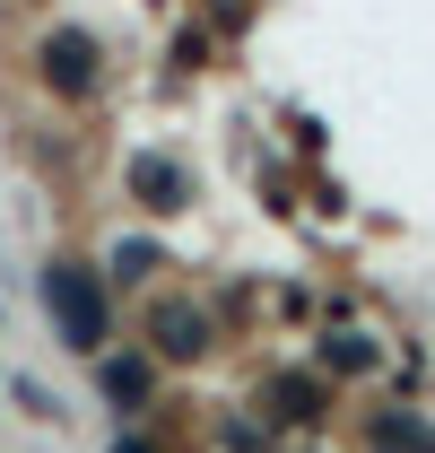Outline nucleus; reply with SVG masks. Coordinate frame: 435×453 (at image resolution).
<instances>
[{
  "label": "nucleus",
  "mask_w": 435,
  "mask_h": 453,
  "mask_svg": "<svg viewBox=\"0 0 435 453\" xmlns=\"http://www.w3.org/2000/svg\"><path fill=\"white\" fill-rule=\"evenodd\" d=\"M44 305H53V323L70 349H96L113 323V305H105V280L88 271V262H44Z\"/></svg>",
  "instance_id": "1"
},
{
  "label": "nucleus",
  "mask_w": 435,
  "mask_h": 453,
  "mask_svg": "<svg viewBox=\"0 0 435 453\" xmlns=\"http://www.w3.org/2000/svg\"><path fill=\"white\" fill-rule=\"evenodd\" d=\"M44 79H53L61 96H88V88H96V44H88L79 27H53V44H44Z\"/></svg>",
  "instance_id": "2"
},
{
  "label": "nucleus",
  "mask_w": 435,
  "mask_h": 453,
  "mask_svg": "<svg viewBox=\"0 0 435 453\" xmlns=\"http://www.w3.org/2000/svg\"><path fill=\"white\" fill-rule=\"evenodd\" d=\"M131 192H140V210H183V201H192V192H183V174L165 166V157H140V166H131Z\"/></svg>",
  "instance_id": "3"
},
{
  "label": "nucleus",
  "mask_w": 435,
  "mask_h": 453,
  "mask_svg": "<svg viewBox=\"0 0 435 453\" xmlns=\"http://www.w3.org/2000/svg\"><path fill=\"white\" fill-rule=\"evenodd\" d=\"M157 349L165 357H201V349H210V323H201L192 305H157Z\"/></svg>",
  "instance_id": "4"
},
{
  "label": "nucleus",
  "mask_w": 435,
  "mask_h": 453,
  "mask_svg": "<svg viewBox=\"0 0 435 453\" xmlns=\"http://www.w3.org/2000/svg\"><path fill=\"white\" fill-rule=\"evenodd\" d=\"M96 384H105V401H122V410H131V401H149V357H105V375H96Z\"/></svg>",
  "instance_id": "5"
},
{
  "label": "nucleus",
  "mask_w": 435,
  "mask_h": 453,
  "mask_svg": "<svg viewBox=\"0 0 435 453\" xmlns=\"http://www.w3.org/2000/svg\"><path fill=\"white\" fill-rule=\"evenodd\" d=\"M375 445L383 453H435V427H418V418H375Z\"/></svg>",
  "instance_id": "6"
},
{
  "label": "nucleus",
  "mask_w": 435,
  "mask_h": 453,
  "mask_svg": "<svg viewBox=\"0 0 435 453\" xmlns=\"http://www.w3.org/2000/svg\"><path fill=\"white\" fill-rule=\"evenodd\" d=\"M271 410H279V418H314V410H323V393H314L305 375H279V384H271Z\"/></svg>",
  "instance_id": "7"
},
{
  "label": "nucleus",
  "mask_w": 435,
  "mask_h": 453,
  "mask_svg": "<svg viewBox=\"0 0 435 453\" xmlns=\"http://www.w3.org/2000/svg\"><path fill=\"white\" fill-rule=\"evenodd\" d=\"M113 453H140V445H113Z\"/></svg>",
  "instance_id": "8"
}]
</instances>
